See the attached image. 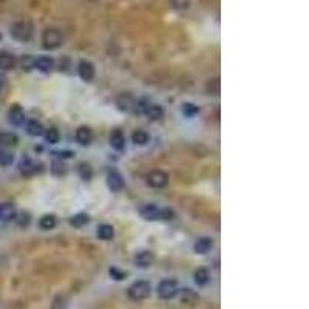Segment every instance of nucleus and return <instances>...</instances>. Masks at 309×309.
<instances>
[{
	"label": "nucleus",
	"mask_w": 309,
	"mask_h": 309,
	"mask_svg": "<svg viewBox=\"0 0 309 309\" xmlns=\"http://www.w3.org/2000/svg\"><path fill=\"white\" fill-rule=\"evenodd\" d=\"M108 141H110V145L114 148V150H122V148L125 147V136H124V133L121 132V130H113L111 133H110V138H108Z\"/></svg>",
	"instance_id": "14"
},
{
	"label": "nucleus",
	"mask_w": 309,
	"mask_h": 309,
	"mask_svg": "<svg viewBox=\"0 0 309 309\" xmlns=\"http://www.w3.org/2000/svg\"><path fill=\"white\" fill-rule=\"evenodd\" d=\"M8 121L13 125H22L25 122V111L20 105H13L8 111Z\"/></svg>",
	"instance_id": "11"
},
{
	"label": "nucleus",
	"mask_w": 309,
	"mask_h": 309,
	"mask_svg": "<svg viewBox=\"0 0 309 309\" xmlns=\"http://www.w3.org/2000/svg\"><path fill=\"white\" fill-rule=\"evenodd\" d=\"M56 216L54 215H43L42 218L39 220V226H40V229H43V231H50V229H54V226H56Z\"/></svg>",
	"instance_id": "23"
},
{
	"label": "nucleus",
	"mask_w": 309,
	"mask_h": 309,
	"mask_svg": "<svg viewBox=\"0 0 309 309\" xmlns=\"http://www.w3.org/2000/svg\"><path fill=\"white\" fill-rule=\"evenodd\" d=\"M209 280H210V274H209V271H207V269L200 268V269L195 272V281H197V284H200V286H206V284L209 283Z\"/></svg>",
	"instance_id": "25"
},
{
	"label": "nucleus",
	"mask_w": 309,
	"mask_h": 309,
	"mask_svg": "<svg viewBox=\"0 0 309 309\" xmlns=\"http://www.w3.org/2000/svg\"><path fill=\"white\" fill-rule=\"evenodd\" d=\"M19 142V138L16 133H11V132H3L0 133V145L3 147H14L17 145Z\"/></svg>",
	"instance_id": "19"
},
{
	"label": "nucleus",
	"mask_w": 309,
	"mask_h": 309,
	"mask_svg": "<svg viewBox=\"0 0 309 309\" xmlns=\"http://www.w3.org/2000/svg\"><path fill=\"white\" fill-rule=\"evenodd\" d=\"M182 113H184L186 116H195L197 113H200V108L195 104H190V102H187V104L182 105Z\"/></svg>",
	"instance_id": "35"
},
{
	"label": "nucleus",
	"mask_w": 309,
	"mask_h": 309,
	"mask_svg": "<svg viewBox=\"0 0 309 309\" xmlns=\"http://www.w3.org/2000/svg\"><path fill=\"white\" fill-rule=\"evenodd\" d=\"M170 3L178 11H186L190 8V0H170Z\"/></svg>",
	"instance_id": "34"
},
{
	"label": "nucleus",
	"mask_w": 309,
	"mask_h": 309,
	"mask_svg": "<svg viewBox=\"0 0 309 309\" xmlns=\"http://www.w3.org/2000/svg\"><path fill=\"white\" fill-rule=\"evenodd\" d=\"M148 133L144 132V130H136L133 135H132V141L136 144V145H145L148 142Z\"/></svg>",
	"instance_id": "28"
},
{
	"label": "nucleus",
	"mask_w": 309,
	"mask_h": 309,
	"mask_svg": "<svg viewBox=\"0 0 309 309\" xmlns=\"http://www.w3.org/2000/svg\"><path fill=\"white\" fill-rule=\"evenodd\" d=\"M14 161V155L8 152L6 148H0V166H9Z\"/></svg>",
	"instance_id": "31"
},
{
	"label": "nucleus",
	"mask_w": 309,
	"mask_h": 309,
	"mask_svg": "<svg viewBox=\"0 0 309 309\" xmlns=\"http://www.w3.org/2000/svg\"><path fill=\"white\" fill-rule=\"evenodd\" d=\"M179 297H181V302L184 303H195L198 300V294L193 292L192 289H182V291H178Z\"/></svg>",
	"instance_id": "24"
},
{
	"label": "nucleus",
	"mask_w": 309,
	"mask_h": 309,
	"mask_svg": "<svg viewBox=\"0 0 309 309\" xmlns=\"http://www.w3.org/2000/svg\"><path fill=\"white\" fill-rule=\"evenodd\" d=\"M16 65V57L8 51H0V70L8 71L13 70Z\"/></svg>",
	"instance_id": "15"
},
{
	"label": "nucleus",
	"mask_w": 309,
	"mask_h": 309,
	"mask_svg": "<svg viewBox=\"0 0 309 309\" xmlns=\"http://www.w3.org/2000/svg\"><path fill=\"white\" fill-rule=\"evenodd\" d=\"M207 88L212 95H218V91H220V81H218V77H215L212 79V81L207 84Z\"/></svg>",
	"instance_id": "37"
},
{
	"label": "nucleus",
	"mask_w": 309,
	"mask_h": 309,
	"mask_svg": "<svg viewBox=\"0 0 309 309\" xmlns=\"http://www.w3.org/2000/svg\"><path fill=\"white\" fill-rule=\"evenodd\" d=\"M68 303H67V297L65 295H57L53 305H51V309H67Z\"/></svg>",
	"instance_id": "33"
},
{
	"label": "nucleus",
	"mask_w": 309,
	"mask_h": 309,
	"mask_svg": "<svg viewBox=\"0 0 309 309\" xmlns=\"http://www.w3.org/2000/svg\"><path fill=\"white\" fill-rule=\"evenodd\" d=\"M178 291H179V284L173 278L163 280L158 284V295L164 300H169V299H172V297H175L178 294Z\"/></svg>",
	"instance_id": "5"
},
{
	"label": "nucleus",
	"mask_w": 309,
	"mask_h": 309,
	"mask_svg": "<svg viewBox=\"0 0 309 309\" xmlns=\"http://www.w3.org/2000/svg\"><path fill=\"white\" fill-rule=\"evenodd\" d=\"M77 172H79V176H81L84 181H90L91 178H93V169H91V166L87 164V163L79 164Z\"/></svg>",
	"instance_id": "29"
},
{
	"label": "nucleus",
	"mask_w": 309,
	"mask_h": 309,
	"mask_svg": "<svg viewBox=\"0 0 309 309\" xmlns=\"http://www.w3.org/2000/svg\"><path fill=\"white\" fill-rule=\"evenodd\" d=\"M27 132L31 136H42L43 132H45V129H43V125L40 122H37V121H30L27 124Z\"/></svg>",
	"instance_id": "22"
},
{
	"label": "nucleus",
	"mask_w": 309,
	"mask_h": 309,
	"mask_svg": "<svg viewBox=\"0 0 309 309\" xmlns=\"http://www.w3.org/2000/svg\"><path fill=\"white\" fill-rule=\"evenodd\" d=\"M155 263V254L150 250H141L135 255V265L138 268H150Z\"/></svg>",
	"instance_id": "9"
},
{
	"label": "nucleus",
	"mask_w": 309,
	"mask_h": 309,
	"mask_svg": "<svg viewBox=\"0 0 309 309\" xmlns=\"http://www.w3.org/2000/svg\"><path fill=\"white\" fill-rule=\"evenodd\" d=\"M43 135H45V139H47V142H50V144L59 142V132H57L56 129H48V130H45Z\"/></svg>",
	"instance_id": "32"
},
{
	"label": "nucleus",
	"mask_w": 309,
	"mask_h": 309,
	"mask_svg": "<svg viewBox=\"0 0 309 309\" xmlns=\"http://www.w3.org/2000/svg\"><path fill=\"white\" fill-rule=\"evenodd\" d=\"M144 114L148 119H152V121H159V119H163V116H164V110H163L161 105L148 104V107L145 108Z\"/></svg>",
	"instance_id": "18"
},
{
	"label": "nucleus",
	"mask_w": 309,
	"mask_h": 309,
	"mask_svg": "<svg viewBox=\"0 0 309 309\" xmlns=\"http://www.w3.org/2000/svg\"><path fill=\"white\" fill-rule=\"evenodd\" d=\"M19 169H20V173L24 175V176H30V175L34 173V172H36V166H34V164L31 163V159H28V158H24V159H22Z\"/></svg>",
	"instance_id": "21"
},
{
	"label": "nucleus",
	"mask_w": 309,
	"mask_h": 309,
	"mask_svg": "<svg viewBox=\"0 0 309 309\" xmlns=\"http://www.w3.org/2000/svg\"><path fill=\"white\" fill-rule=\"evenodd\" d=\"M14 220L17 221L19 226H28V224H30V220H31V216H30V213H27V212H22V213L16 215V218H14Z\"/></svg>",
	"instance_id": "36"
},
{
	"label": "nucleus",
	"mask_w": 309,
	"mask_h": 309,
	"mask_svg": "<svg viewBox=\"0 0 309 309\" xmlns=\"http://www.w3.org/2000/svg\"><path fill=\"white\" fill-rule=\"evenodd\" d=\"M116 105L121 111H135L136 98L132 93H121L116 98Z\"/></svg>",
	"instance_id": "7"
},
{
	"label": "nucleus",
	"mask_w": 309,
	"mask_h": 309,
	"mask_svg": "<svg viewBox=\"0 0 309 309\" xmlns=\"http://www.w3.org/2000/svg\"><path fill=\"white\" fill-rule=\"evenodd\" d=\"M76 141L81 145L91 144V141H93V132H91L90 127H85V125H82V127H79L76 130Z\"/></svg>",
	"instance_id": "12"
},
{
	"label": "nucleus",
	"mask_w": 309,
	"mask_h": 309,
	"mask_svg": "<svg viewBox=\"0 0 309 309\" xmlns=\"http://www.w3.org/2000/svg\"><path fill=\"white\" fill-rule=\"evenodd\" d=\"M34 68H37L42 73H50L54 68V61L48 56H40L36 59V62H34Z\"/></svg>",
	"instance_id": "13"
},
{
	"label": "nucleus",
	"mask_w": 309,
	"mask_h": 309,
	"mask_svg": "<svg viewBox=\"0 0 309 309\" xmlns=\"http://www.w3.org/2000/svg\"><path fill=\"white\" fill-rule=\"evenodd\" d=\"M77 71H79V76H81L82 81L90 82L91 79L95 77V65L88 61H81L77 65Z\"/></svg>",
	"instance_id": "10"
},
{
	"label": "nucleus",
	"mask_w": 309,
	"mask_h": 309,
	"mask_svg": "<svg viewBox=\"0 0 309 309\" xmlns=\"http://www.w3.org/2000/svg\"><path fill=\"white\" fill-rule=\"evenodd\" d=\"M0 87H2V82H0Z\"/></svg>",
	"instance_id": "40"
},
{
	"label": "nucleus",
	"mask_w": 309,
	"mask_h": 309,
	"mask_svg": "<svg viewBox=\"0 0 309 309\" xmlns=\"http://www.w3.org/2000/svg\"><path fill=\"white\" fill-rule=\"evenodd\" d=\"M110 275H111V278H114V280H124L125 277H127V274L125 272H121V271H118L116 268H111L110 269Z\"/></svg>",
	"instance_id": "38"
},
{
	"label": "nucleus",
	"mask_w": 309,
	"mask_h": 309,
	"mask_svg": "<svg viewBox=\"0 0 309 309\" xmlns=\"http://www.w3.org/2000/svg\"><path fill=\"white\" fill-rule=\"evenodd\" d=\"M51 172H53V175L56 176H62L67 173V166L64 161H61V159H56V161H53L51 164Z\"/></svg>",
	"instance_id": "30"
},
{
	"label": "nucleus",
	"mask_w": 309,
	"mask_h": 309,
	"mask_svg": "<svg viewBox=\"0 0 309 309\" xmlns=\"http://www.w3.org/2000/svg\"><path fill=\"white\" fill-rule=\"evenodd\" d=\"M16 207L13 204H9V203H5L0 206V220L2 221H13L16 218Z\"/></svg>",
	"instance_id": "17"
},
{
	"label": "nucleus",
	"mask_w": 309,
	"mask_h": 309,
	"mask_svg": "<svg viewBox=\"0 0 309 309\" xmlns=\"http://www.w3.org/2000/svg\"><path fill=\"white\" fill-rule=\"evenodd\" d=\"M213 246V240L209 238V237H201L197 240L195 246H193V249H195L197 254H207L209 250L212 249Z\"/></svg>",
	"instance_id": "16"
},
{
	"label": "nucleus",
	"mask_w": 309,
	"mask_h": 309,
	"mask_svg": "<svg viewBox=\"0 0 309 309\" xmlns=\"http://www.w3.org/2000/svg\"><path fill=\"white\" fill-rule=\"evenodd\" d=\"M98 237L101 238V240H111L113 237H114V229H113V226H110V224H101L99 227H98Z\"/></svg>",
	"instance_id": "20"
},
{
	"label": "nucleus",
	"mask_w": 309,
	"mask_h": 309,
	"mask_svg": "<svg viewBox=\"0 0 309 309\" xmlns=\"http://www.w3.org/2000/svg\"><path fill=\"white\" fill-rule=\"evenodd\" d=\"M147 182L155 189H163L169 184V175L164 170H153L147 175Z\"/></svg>",
	"instance_id": "6"
},
{
	"label": "nucleus",
	"mask_w": 309,
	"mask_h": 309,
	"mask_svg": "<svg viewBox=\"0 0 309 309\" xmlns=\"http://www.w3.org/2000/svg\"><path fill=\"white\" fill-rule=\"evenodd\" d=\"M107 186L113 192H119L124 187V178L118 170H110L107 173Z\"/></svg>",
	"instance_id": "8"
},
{
	"label": "nucleus",
	"mask_w": 309,
	"mask_h": 309,
	"mask_svg": "<svg viewBox=\"0 0 309 309\" xmlns=\"http://www.w3.org/2000/svg\"><path fill=\"white\" fill-rule=\"evenodd\" d=\"M34 62H36V59H34L31 54H25V56L20 57L19 65H20V68L24 71H31L33 68H34Z\"/></svg>",
	"instance_id": "26"
},
{
	"label": "nucleus",
	"mask_w": 309,
	"mask_h": 309,
	"mask_svg": "<svg viewBox=\"0 0 309 309\" xmlns=\"http://www.w3.org/2000/svg\"><path fill=\"white\" fill-rule=\"evenodd\" d=\"M88 221H90V216L87 213H76L70 218V224L74 227H82V226L88 224Z\"/></svg>",
	"instance_id": "27"
},
{
	"label": "nucleus",
	"mask_w": 309,
	"mask_h": 309,
	"mask_svg": "<svg viewBox=\"0 0 309 309\" xmlns=\"http://www.w3.org/2000/svg\"><path fill=\"white\" fill-rule=\"evenodd\" d=\"M33 34H34V25L28 19L17 20L16 24L11 27V36H13L16 40L28 42V40H31Z\"/></svg>",
	"instance_id": "2"
},
{
	"label": "nucleus",
	"mask_w": 309,
	"mask_h": 309,
	"mask_svg": "<svg viewBox=\"0 0 309 309\" xmlns=\"http://www.w3.org/2000/svg\"><path fill=\"white\" fill-rule=\"evenodd\" d=\"M141 216L144 220H148V221H158V220H172L175 218V212L173 210H169V209H159L153 204H147L144 207H141L139 210Z\"/></svg>",
	"instance_id": "1"
},
{
	"label": "nucleus",
	"mask_w": 309,
	"mask_h": 309,
	"mask_svg": "<svg viewBox=\"0 0 309 309\" xmlns=\"http://www.w3.org/2000/svg\"><path fill=\"white\" fill-rule=\"evenodd\" d=\"M127 294L132 300L135 302H139V300H144L147 299L148 295H150V284L144 280H139V281H135L130 288L127 289Z\"/></svg>",
	"instance_id": "4"
},
{
	"label": "nucleus",
	"mask_w": 309,
	"mask_h": 309,
	"mask_svg": "<svg viewBox=\"0 0 309 309\" xmlns=\"http://www.w3.org/2000/svg\"><path fill=\"white\" fill-rule=\"evenodd\" d=\"M0 39H2V34H0Z\"/></svg>",
	"instance_id": "39"
},
{
	"label": "nucleus",
	"mask_w": 309,
	"mask_h": 309,
	"mask_svg": "<svg viewBox=\"0 0 309 309\" xmlns=\"http://www.w3.org/2000/svg\"><path fill=\"white\" fill-rule=\"evenodd\" d=\"M64 43V36L57 28H47L42 34V45L45 50H57Z\"/></svg>",
	"instance_id": "3"
}]
</instances>
